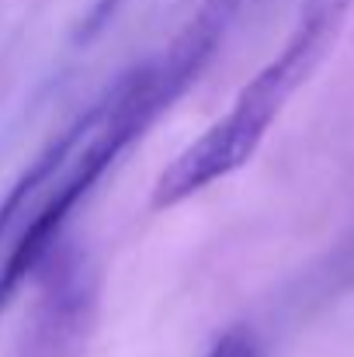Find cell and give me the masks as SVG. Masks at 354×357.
I'll return each mask as SVG.
<instances>
[{
    "label": "cell",
    "mask_w": 354,
    "mask_h": 357,
    "mask_svg": "<svg viewBox=\"0 0 354 357\" xmlns=\"http://www.w3.org/2000/svg\"><path fill=\"white\" fill-rule=\"evenodd\" d=\"M250 3L253 0H202L198 14L184 24V31L170 42V49L160 59H153L156 80L170 94V101H177L198 80V73L209 66V59L216 56V49L223 45V38Z\"/></svg>",
    "instance_id": "5b68a950"
},
{
    "label": "cell",
    "mask_w": 354,
    "mask_h": 357,
    "mask_svg": "<svg viewBox=\"0 0 354 357\" xmlns=\"http://www.w3.org/2000/svg\"><path fill=\"white\" fill-rule=\"evenodd\" d=\"M354 0H302L295 28L288 35V42L281 45V52L236 94L239 101L246 98L250 108H257L260 115L274 121L281 115V108L288 105V98L320 70V63L330 56L348 14H351Z\"/></svg>",
    "instance_id": "277c9868"
},
{
    "label": "cell",
    "mask_w": 354,
    "mask_h": 357,
    "mask_svg": "<svg viewBox=\"0 0 354 357\" xmlns=\"http://www.w3.org/2000/svg\"><path fill=\"white\" fill-rule=\"evenodd\" d=\"M56 250L42 264V291L24 319L14 357H84L94 333L98 278L84 257Z\"/></svg>",
    "instance_id": "7a4b0ae2"
},
{
    "label": "cell",
    "mask_w": 354,
    "mask_h": 357,
    "mask_svg": "<svg viewBox=\"0 0 354 357\" xmlns=\"http://www.w3.org/2000/svg\"><path fill=\"white\" fill-rule=\"evenodd\" d=\"M205 357H260V351H257V344H253V337L246 330H230L226 337H219L209 347Z\"/></svg>",
    "instance_id": "8992f818"
},
{
    "label": "cell",
    "mask_w": 354,
    "mask_h": 357,
    "mask_svg": "<svg viewBox=\"0 0 354 357\" xmlns=\"http://www.w3.org/2000/svg\"><path fill=\"white\" fill-rule=\"evenodd\" d=\"M267 121L257 119L253 112H246L243 105H236L212 121L195 142H188L156 177L153 184V208H174L188 198H195L198 191L212 188L216 181L236 174L239 167H246L253 160V153L260 149L264 135H267Z\"/></svg>",
    "instance_id": "3957f363"
},
{
    "label": "cell",
    "mask_w": 354,
    "mask_h": 357,
    "mask_svg": "<svg viewBox=\"0 0 354 357\" xmlns=\"http://www.w3.org/2000/svg\"><path fill=\"white\" fill-rule=\"evenodd\" d=\"M170 105L153 63H142L28 163L0 202V309L52 257L80 198Z\"/></svg>",
    "instance_id": "6da1fadb"
},
{
    "label": "cell",
    "mask_w": 354,
    "mask_h": 357,
    "mask_svg": "<svg viewBox=\"0 0 354 357\" xmlns=\"http://www.w3.org/2000/svg\"><path fill=\"white\" fill-rule=\"evenodd\" d=\"M121 3H125V0H94V7L87 10V17H84V24H80V38H84V42L94 38V35L118 14Z\"/></svg>",
    "instance_id": "52a82bcc"
}]
</instances>
